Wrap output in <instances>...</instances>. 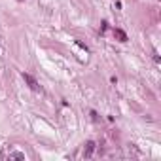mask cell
Listing matches in <instances>:
<instances>
[{
    "mask_svg": "<svg viewBox=\"0 0 161 161\" xmlns=\"http://www.w3.org/2000/svg\"><path fill=\"white\" fill-rule=\"evenodd\" d=\"M23 80H25V84H27V85H29L32 91H40V85H38V82H36L34 78L30 76V74H25V72H23Z\"/></svg>",
    "mask_w": 161,
    "mask_h": 161,
    "instance_id": "1",
    "label": "cell"
},
{
    "mask_svg": "<svg viewBox=\"0 0 161 161\" xmlns=\"http://www.w3.org/2000/svg\"><path fill=\"white\" fill-rule=\"evenodd\" d=\"M95 148H97V144L93 142V140L85 142V144H84V157H85V159H89L91 155H93V152H95Z\"/></svg>",
    "mask_w": 161,
    "mask_h": 161,
    "instance_id": "2",
    "label": "cell"
},
{
    "mask_svg": "<svg viewBox=\"0 0 161 161\" xmlns=\"http://www.w3.org/2000/svg\"><path fill=\"white\" fill-rule=\"evenodd\" d=\"M6 159H10V161H13V159H27V155H25L23 152H10L6 155Z\"/></svg>",
    "mask_w": 161,
    "mask_h": 161,
    "instance_id": "3",
    "label": "cell"
},
{
    "mask_svg": "<svg viewBox=\"0 0 161 161\" xmlns=\"http://www.w3.org/2000/svg\"><path fill=\"white\" fill-rule=\"evenodd\" d=\"M114 36H116L119 42H127V34L123 32L121 29H114Z\"/></svg>",
    "mask_w": 161,
    "mask_h": 161,
    "instance_id": "4",
    "label": "cell"
}]
</instances>
